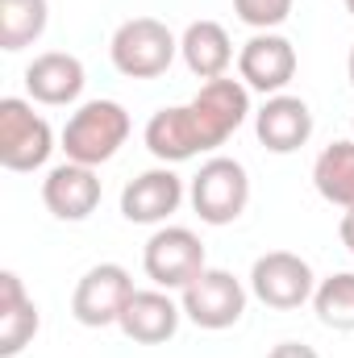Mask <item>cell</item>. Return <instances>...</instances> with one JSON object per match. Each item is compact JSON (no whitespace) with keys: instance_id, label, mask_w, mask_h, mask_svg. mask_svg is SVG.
I'll list each match as a JSON object with an SVG mask.
<instances>
[{"instance_id":"obj_22","label":"cell","mask_w":354,"mask_h":358,"mask_svg":"<svg viewBox=\"0 0 354 358\" xmlns=\"http://www.w3.org/2000/svg\"><path fill=\"white\" fill-rule=\"evenodd\" d=\"M292 4L296 0H234V13L255 34H267V29H275V25H283L292 17Z\"/></svg>"},{"instance_id":"obj_19","label":"cell","mask_w":354,"mask_h":358,"mask_svg":"<svg viewBox=\"0 0 354 358\" xmlns=\"http://www.w3.org/2000/svg\"><path fill=\"white\" fill-rule=\"evenodd\" d=\"M313 187L321 192V200H330L334 208L354 213V142H330L317 163H313Z\"/></svg>"},{"instance_id":"obj_9","label":"cell","mask_w":354,"mask_h":358,"mask_svg":"<svg viewBox=\"0 0 354 358\" xmlns=\"http://www.w3.org/2000/svg\"><path fill=\"white\" fill-rule=\"evenodd\" d=\"M134 292H138L134 287V275L121 267V263H96L92 271H84V279L71 292V317L84 329L117 325Z\"/></svg>"},{"instance_id":"obj_6","label":"cell","mask_w":354,"mask_h":358,"mask_svg":"<svg viewBox=\"0 0 354 358\" xmlns=\"http://www.w3.org/2000/svg\"><path fill=\"white\" fill-rule=\"evenodd\" d=\"M179 304H183V317L196 329L221 334V329H234L242 321V313H246V287H242V279L234 271L204 267L179 292Z\"/></svg>"},{"instance_id":"obj_17","label":"cell","mask_w":354,"mask_h":358,"mask_svg":"<svg viewBox=\"0 0 354 358\" xmlns=\"http://www.w3.org/2000/svg\"><path fill=\"white\" fill-rule=\"evenodd\" d=\"M179 55H183V67L196 76V80H221L234 63V42L225 34L221 21H192L179 38Z\"/></svg>"},{"instance_id":"obj_10","label":"cell","mask_w":354,"mask_h":358,"mask_svg":"<svg viewBox=\"0 0 354 358\" xmlns=\"http://www.w3.org/2000/svg\"><path fill=\"white\" fill-rule=\"evenodd\" d=\"M238 76L250 92H263V96H279L296 80V46L267 29V34H255L242 50H238Z\"/></svg>"},{"instance_id":"obj_24","label":"cell","mask_w":354,"mask_h":358,"mask_svg":"<svg viewBox=\"0 0 354 358\" xmlns=\"http://www.w3.org/2000/svg\"><path fill=\"white\" fill-rule=\"evenodd\" d=\"M338 238H342V246L354 255V213H342V225H338Z\"/></svg>"},{"instance_id":"obj_1","label":"cell","mask_w":354,"mask_h":358,"mask_svg":"<svg viewBox=\"0 0 354 358\" xmlns=\"http://www.w3.org/2000/svg\"><path fill=\"white\" fill-rule=\"evenodd\" d=\"M129 129L134 125H129L125 104H117V100H88L63 125V155H67V163L100 167V163H108L125 146Z\"/></svg>"},{"instance_id":"obj_13","label":"cell","mask_w":354,"mask_h":358,"mask_svg":"<svg viewBox=\"0 0 354 358\" xmlns=\"http://www.w3.org/2000/svg\"><path fill=\"white\" fill-rule=\"evenodd\" d=\"M179 321H183V304L171 300V292L146 287V292H134V296H129V304H125L117 329H121L129 342H138V346H163V342L176 338Z\"/></svg>"},{"instance_id":"obj_18","label":"cell","mask_w":354,"mask_h":358,"mask_svg":"<svg viewBox=\"0 0 354 358\" xmlns=\"http://www.w3.org/2000/svg\"><path fill=\"white\" fill-rule=\"evenodd\" d=\"M146 150L171 167V163H187L200 155V138H196V125H192V113L187 104H171V108H159L150 121H146Z\"/></svg>"},{"instance_id":"obj_16","label":"cell","mask_w":354,"mask_h":358,"mask_svg":"<svg viewBox=\"0 0 354 358\" xmlns=\"http://www.w3.org/2000/svg\"><path fill=\"white\" fill-rule=\"evenodd\" d=\"M42 329V317H38V304L25 296V283L17 271H4L0 275V358H17L34 334Z\"/></svg>"},{"instance_id":"obj_20","label":"cell","mask_w":354,"mask_h":358,"mask_svg":"<svg viewBox=\"0 0 354 358\" xmlns=\"http://www.w3.org/2000/svg\"><path fill=\"white\" fill-rule=\"evenodd\" d=\"M50 25V4L46 0H0V50L17 55L34 46Z\"/></svg>"},{"instance_id":"obj_8","label":"cell","mask_w":354,"mask_h":358,"mask_svg":"<svg viewBox=\"0 0 354 358\" xmlns=\"http://www.w3.org/2000/svg\"><path fill=\"white\" fill-rule=\"evenodd\" d=\"M313 292H317V275L292 250L259 255L255 267H250V296L263 300L267 308H275V313H292V308L309 304Z\"/></svg>"},{"instance_id":"obj_7","label":"cell","mask_w":354,"mask_h":358,"mask_svg":"<svg viewBox=\"0 0 354 358\" xmlns=\"http://www.w3.org/2000/svg\"><path fill=\"white\" fill-rule=\"evenodd\" d=\"M142 267H146V279L163 292H183L200 271L208 267L204 263V242L183 229V225H163L150 234L146 250H142Z\"/></svg>"},{"instance_id":"obj_3","label":"cell","mask_w":354,"mask_h":358,"mask_svg":"<svg viewBox=\"0 0 354 358\" xmlns=\"http://www.w3.org/2000/svg\"><path fill=\"white\" fill-rule=\"evenodd\" d=\"M187 200H192V208L204 225H217V229L234 225L250 204V176L238 159L217 155V159L200 163V171L192 176Z\"/></svg>"},{"instance_id":"obj_27","label":"cell","mask_w":354,"mask_h":358,"mask_svg":"<svg viewBox=\"0 0 354 358\" xmlns=\"http://www.w3.org/2000/svg\"><path fill=\"white\" fill-rule=\"evenodd\" d=\"M351 125H354V121H351Z\"/></svg>"},{"instance_id":"obj_25","label":"cell","mask_w":354,"mask_h":358,"mask_svg":"<svg viewBox=\"0 0 354 358\" xmlns=\"http://www.w3.org/2000/svg\"><path fill=\"white\" fill-rule=\"evenodd\" d=\"M351 88H354V46H351Z\"/></svg>"},{"instance_id":"obj_12","label":"cell","mask_w":354,"mask_h":358,"mask_svg":"<svg viewBox=\"0 0 354 358\" xmlns=\"http://www.w3.org/2000/svg\"><path fill=\"white\" fill-rule=\"evenodd\" d=\"M42 204L59 221H88L100 208V176L84 163H59L42 179Z\"/></svg>"},{"instance_id":"obj_11","label":"cell","mask_w":354,"mask_h":358,"mask_svg":"<svg viewBox=\"0 0 354 358\" xmlns=\"http://www.w3.org/2000/svg\"><path fill=\"white\" fill-rule=\"evenodd\" d=\"M183 204V179L171 167H150L134 176L121 192V217L129 225H163Z\"/></svg>"},{"instance_id":"obj_4","label":"cell","mask_w":354,"mask_h":358,"mask_svg":"<svg viewBox=\"0 0 354 358\" xmlns=\"http://www.w3.org/2000/svg\"><path fill=\"white\" fill-rule=\"evenodd\" d=\"M55 150V129L29 100L4 96L0 100V167L4 171H38Z\"/></svg>"},{"instance_id":"obj_14","label":"cell","mask_w":354,"mask_h":358,"mask_svg":"<svg viewBox=\"0 0 354 358\" xmlns=\"http://www.w3.org/2000/svg\"><path fill=\"white\" fill-rule=\"evenodd\" d=\"M255 134L271 155H292L313 138V108L300 96H267V104L255 113Z\"/></svg>"},{"instance_id":"obj_23","label":"cell","mask_w":354,"mask_h":358,"mask_svg":"<svg viewBox=\"0 0 354 358\" xmlns=\"http://www.w3.org/2000/svg\"><path fill=\"white\" fill-rule=\"evenodd\" d=\"M267 358H321V355L313 346H304V342H279Z\"/></svg>"},{"instance_id":"obj_26","label":"cell","mask_w":354,"mask_h":358,"mask_svg":"<svg viewBox=\"0 0 354 358\" xmlns=\"http://www.w3.org/2000/svg\"><path fill=\"white\" fill-rule=\"evenodd\" d=\"M346 8H351V17H354V0H346Z\"/></svg>"},{"instance_id":"obj_2","label":"cell","mask_w":354,"mask_h":358,"mask_svg":"<svg viewBox=\"0 0 354 358\" xmlns=\"http://www.w3.org/2000/svg\"><path fill=\"white\" fill-rule=\"evenodd\" d=\"M179 55V38L159 17H129L108 42V59L129 80H159Z\"/></svg>"},{"instance_id":"obj_5","label":"cell","mask_w":354,"mask_h":358,"mask_svg":"<svg viewBox=\"0 0 354 358\" xmlns=\"http://www.w3.org/2000/svg\"><path fill=\"white\" fill-rule=\"evenodd\" d=\"M187 113H192L200 150H217V146H225L246 125V117H250V88L242 80H229V76L208 80L187 100Z\"/></svg>"},{"instance_id":"obj_15","label":"cell","mask_w":354,"mask_h":358,"mask_svg":"<svg viewBox=\"0 0 354 358\" xmlns=\"http://www.w3.org/2000/svg\"><path fill=\"white\" fill-rule=\"evenodd\" d=\"M84 84H88L84 63L76 55H67V50H46V55H38L25 67V92H29V100L50 104V108L76 104Z\"/></svg>"},{"instance_id":"obj_21","label":"cell","mask_w":354,"mask_h":358,"mask_svg":"<svg viewBox=\"0 0 354 358\" xmlns=\"http://www.w3.org/2000/svg\"><path fill=\"white\" fill-rule=\"evenodd\" d=\"M313 308H317V321L325 329L351 334L354 329V271H338V275L321 279L317 292H313Z\"/></svg>"}]
</instances>
